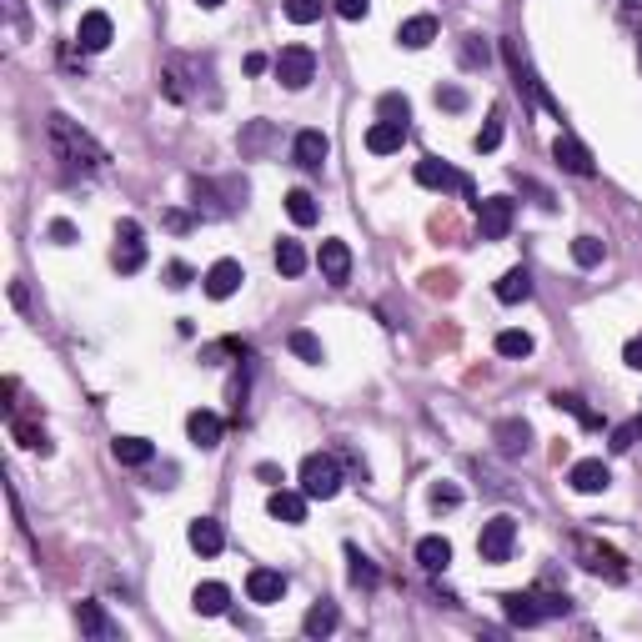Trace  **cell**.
<instances>
[{
    "mask_svg": "<svg viewBox=\"0 0 642 642\" xmlns=\"http://www.w3.org/2000/svg\"><path fill=\"white\" fill-rule=\"evenodd\" d=\"M46 136H51V151H56V161L66 166V176H96V171H106V146L96 141V136H86L71 116H61V111H51L46 116Z\"/></svg>",
    "mask_w": 642,
    "mask_h": 642,
    "instance_id": "1",
    "label": "cell"
},
{
    "mask_svg": "<svg viewBox=\"0 0 642 642\" xmlns=\"http://www.w3.org/2000/svg\"><path fill=\"white\" fill-rule=\"evenodd\" d=\"M572 557H577V567H582V572H592V577L627 582V557H622L617 547H607V542L587 537V532H577V537H572Z\"/></svg>",
    "mask_w": 642,
    "mask_h": 642,
    "instance_id": "2",
    "label": "cell"
},
{
    "mask_svg": "<svg viewBox=\"0 0 642 642\" xmlns=\"http://www.w3.org/2000/svg\"><path fill=\"white\" fill-rule=\"evenodd\" d=\"M301 492L311 497V502H332L337 492H342V462L332 457V452H311L306 462H301Z\"/></svg>",
    "mask_w": 642,
    "mask_h": 642,
    "instance_id": "3",
    "label": "cell"
},
{
    "mask_svg": "<svg viewBox=\"0 0 642 642\" xmlns=\"http://www.w3.org/2000/svg\"><path fill=\"white\" fill-rule=\"evenodd\" d=\"M276 81H281L286 91H306V86L316 81V56H311V46H281V56H276Z\"/></svg>",
    "mask_w": 642,
    "mask_h": 642,
    "instance_id": "4",
    "label": "cell"
},
{
    "mask_svg": "<svg viewBox=\"0 0 642 642\" xmlns=\"http://www.w3.org/2000/svg\"><path fill=\"white\" fill-rule=\"evenodd\" d=\"M512 547H517V522L512 517H492V522H482V537H477V552H482V562H512Z\"/></svg>",
    "mask_w": 642,
    "mask_h": 642,
    "instance_id": "5",
    "label": "cell"
},
{
    "mask_svg": "<svg viewBox=\"0 0 642 642\" xmlns=\"http://www.w3.org/2000/svg\"><path fill=\"white\" fill-rule=\"evenodd\" d=\"M512 216H517V201L512 196H482L477 201V231H482V241H502L512 231Z\"/></svg>",
    "mask_w": 642,
    "mask_h": 642,
    "instance_id": "6",
    "label": "cell"
},
{
    "mask_svg": "<svg viewBox=\"0 0 642 642\" xmlns=\"http://www.w3.org/2000/svg\"><path fill=\"white\" fill-rule=\"evenodd\" d=\"M417 186H427V191H457V196H472V181L457 171V166H447V161H437V156H427V161H417Z\"/></svg>",
    "mask_w": 642,
    "mask_h": 642,
    "instance_id": "7",
    "label": "cell"
},
{
    "mask_svg": "<svg viewBox=\"0 0 642 642\" xmlns=\"http://www.w3.org/2000/svg\"><path fill=\"white\" fill-rule=\"evenodd\" d=\"M111 261H116V271H126V276H136V271L146 266V241H141V221H131V216H126V221L116 226V256H111Z\"/></svg>",
    "mask_w": 642,
    "mask_h": 642,
    "instance_id": "8",
    "label": "cell"
},
{
    "mask_svg": "<svg viewBox=\"0 0 642 642\" xmlns=\"http://www.w3.org/2000/svg\"><path fill=\"white\" fill-rule=\"evenodd\" d=\"M327 156H332V141H327V131H296V141H291V161L301 166V171H321L327 166Z\"/></svg>",
    "mask_w": 642,
    "mask_h": 642,
    "instance_id": "9",
    "label": "cell"
},
{
    "mask_svg": "<svg viewBox=\"0 0 642 642\" xmlns=\"http://www.w3.org/2000/svg\"><path fill=\"white\" fill-rule=\"evenodd\" d=\"M552 161H557V166H562L567 176H582V181H587V176L597 171V166H592V151H587V146H582L577 136H567V131H562V136L552 141Z\"/></svg>",
    "mask_w": 642,
    "mask_h": 642,
    "instance_id": "10",
    "label": "cell"
},
{
    "mask_svg": "<svg viewBox=\"0 0 642 642\" xmlns=\"http://www.w3.org/2000/svg\"><path fill=\"white\" fill-rule=\"evenodd\" d=\"M241 281H246V271H241V261H231V256H221V261L201 276V286H206V296H211V301L236 296V291H241Z\"/></svg>",
    "mask_w": 642,
    "mask_h": 642,
    "instance_id": "11",
    "label": "cell"
},
{
    "mask_svg": "<svg viewBox=\"0 0 642 642\" xmlns=\"http://www.w3.org/2000/svg\"><path fill=\"white\" fill-rule=\"evenodd\" d=\"M567 482H572V492L597 497V492H607V487H612V472H607V462H602V457H582V462H572Z\"/></svg>",
    "mask_w": 642,
    "mask_h": 642,
    "instance_id": "12",
    "label": "cell"
},
{
    "mask_svg": "<svg viewBox=\"0 0 642 642\" xmlns=\"http://www.w3.org/2000/svg\"><path fill=\"white\" fill-rule=\"evenodd\" d=\"M497 602H502L507 622H517V627H537V622L547 617V602H542V592H502Z\"/></svg>",
    "mask_w": 642,
    "mask_h": 642,
    "instance_id": "13",
    "label": "cell"
},
{
    "mask_svg": "<svg viewBox=\"0 0 642 642\" xmlns=\"http://www.w3.org/2000/svg\"><path fill=\"white\" fill-rule=\"evenodd\" d=\"M316 266H321V276H327L332 286H347L352 281V246L347 241H321Z\"/></svg>",
    "mask_w": 642,
    "mask_h": 642,
    "instance_id": "14",
    "label": "cell"
},
{
    "mask_svg": "<svg viewBox=\"0 0 642 642\" xmlns=\"http://www.w3.org/2000/svg\"><path fill=\"white\" fill-rule=\"evenodd\" d=\"M111 36H116V26H111V16H106V11H86V16H81V26H76V46H81L86 56L106 51V46H111Z\"/></svg>",
    "mask_w": 642,
    "mask_h": 642,
    "instance_id": "15",
    "label": "cell"
},
{
    "mask_svg": "<svg viewBox=\"0 0 642 642\" xmlns=\"http://www.w3.org/2000/svg\"><path fill=\"white\" fill-rule=\"evenodd\" d=\"M246 597L261 602V607L281 602V597H286V572H276V567H251V572H246Z\"/></svg>",
    "mask_w": 642,
    "mask_h": 642,
    "instance_id": "16",
    "label": "cell"
},
{
    "mask_svg": "<svg viewBox=\"0 0 642 642\" xmlns=\"http://www.w3.org/2000/svg\"><path fill=\"white\" fill-rule=\"evenodd\" d=\"M306 502H311V497H306L301 487H296V492H291V487H276V492L266 497V512H271L276 522H286V527H301V522H306Z\"/></svg>",
    "mask_w": 642,
    "mask_h": 642,
    "instance_id": "17",
    "label": "cell"
},
{
    "mask_svg": "<svg viewBox=\"0 0 642 642\" xmlns=\"http://www.w3.org/2000/svg\"><path fill=\"white\" fill-rule=\"evenodd\" d=\"M492 442L502 447V457H527L532 452V427L522 417H507V422L492 427Z\"/></svg>",
    "mask_w": 642,
    "mask_h": 642,
    "instance_id": "18",
    "label": "cell"
},
{
    "mask_svg": "<svg viewBox=\"0 0 642 642\" xmlns=\"http://www.w3.org/2000/svg\"><path fill=\"white\" fill-rule=\"evenodd\" d=\"M76 627H81V637H96V642L121 637V627L101 612V602H76Z\"/></svg>",
    "mask_w": 642,
    "mask_h": 642,
    "instance_id": "19",
    "label": "cell"
},
{
    "mask_svg": "<svg viewBox=\"0 0 642 642\" xmlns=\"http://www.w3.org/2000/svg\"><path fill=\"white\" fill-rule=\"evenodd\" d=\"M407 136H412V126H402V121H377V126L367 131V151H372V156H392V151L407 146Z\"/></svg>",
    "mask_w": 642,
    "mask_h": 642,
    "instance_id": "20",
    "label": "cell"
},
{
    "mask_svg": "<svg viewBox=\"0 0 642 642\" xmlns=\"http://www.w3.org/2000/svg\"><path fill=\"white\" fill-rule=\"evenodd\" d=\"M186 542H191L201 557H216V552L226 547V532H221V522H216V517H196V522L186 527Z\"/></svg>",
    "mask_w": 642,
    "mask_h": 642,
    "instance_id": "21",
    "label": "cell"
},
{
    "mask_svg": "<svg viewBox=\"0 0 642 642\" xmlns=\"http://www.w3.org/2000/svg\"><path fill=\"white\" fill-rule=\"evenodd\" d=\"M397 41H402L407 51H427V46L437 41V16H407V21L397 26Z\"/></svg>",
    "mask_w": 642,
    "mask_h": 642,
    "instance_id": "22",
    "label": "cell"
},
{
    "mask_svg": "<svg viewBox=\"0 0 642 642\" xmlns=\"http://www.w3.org/2000/svg\"><path fill=\"white\" fill-rule=\"evenodd\" d=\"M186 437H191L201 452L221 447V417H216V412H206V407H201V412H191V417H186Z\"/></svg>",
    "mask_w": 642,
    "mask_h": 642,
    "instance_id": "23",
    "label": "cell"
},
{
    "mask_svg": "<svg viewBox=\"0 0 642 642\" xmlns=\"http://www.w3.org/2000/svg\"><path fill=\"white\" fill-rule=\"evenodd\" d=\"M337 622H342L337 602H311V607H306V617H301V632H306V637H332V632H337Z\"/></svg>",
    "mask_w": 642,
    "mask_h": 642,
    "instance_id": "24",
    "label": "cell"
},
{
    "mask_svg": "<svg viewBox=\"0 0 642 642\" xmlns=\"http://www.w3.org/2000/svg\"><path fill=\"white\" fill-rule=\"evenodd\" d=\"M191 607H196L201 617H221V612L231 607V587H226V582H201V587L191 592Z\"/></svg>",
    "mask_w": 642,
    "mask_h": 642,
    "instance_id": "25",
    "label": "cell"
},
{
    "mask_svg": "<svg viewBox=\"0 0 642 642\" xmlns=\"http://www.w3.org/2000/svg\"><path fill=\"white\" fill-rule=\"evenodd\" d=\"M236 146H241V156L251 161V156H261V151L276 146V126H271V121H251V126H241Z\"/></svg>",
    "mask_w": 642,
    "mask_h": 642,
    "instance_id": "26",
    "label": "cell"
},
{
    "mask_svg": "<svg viewBox=\"0 0 642 642\" xmlns=\"http://www.w3.org/2000/svg\"><path fill=\"white\" fill-rule=\"evenodd\" d=\"M527 296H532V271H527V266L502 271V281H497V301H502V306H517V301H527Z\"/></svg>",
    "mask_w": 642,
    "mask_h": 642,
    "instance_id": "27",
    "label": "cell"
},
{
    "mask_svg": "<svg viewBox=\"0 0 642 642\" xmlns=\"http://www.w3.org/2000/svg\"><path fill=\"white\" fill-rule=\"evenodd\" d=\"M111 452H116V462H121V467H146V462L156 457V447H151L146 437H116V442H111Z\"/></svg>",
    "mask_w": 642,
    "mask_h": 642,
    "instance_id": "28",
    "label": "cell"
},
{
    "mask_svg": "<svg viewBox=\"0 0 642 642\" xmlns=\"http://www.w3.org/2000/svg\"><path fill=\"white\" fill-rule=\"evenodd\" d=\"M417 562H422L427 572H447V567H452V542H447V537H422V542H417Z\"/></svg>",
    "mask_w": 642,
    "mask_h": 642,
    "instance_id": "29",
    "label": "cell"
},
{
    "mask_svg": "<svg viewBox=\"0 0 642 642\" xmlns=\"http://www.w3.org/2000/svg\"><path fill=\"white\" fill-rule=\"evenodd\" d=\"M552 407H557V412H572V417H577L582 427H592V432L602 427V412H592L587 397H577V392H552Z\"/></svg>",
    "mask_w": 642,
    "mask_h": 642,
    "instance_id": "30",
    "label": "cell"
},
{
    "mask_svg": "<svg viewBox=\"0 0 642 642\" xmlns=\"http://www.w3.org/2000/svg\"><path fill=\"white\" fill-rule=\"evenodd\" d=\"M347 577H352V587H377L382 582V572H377V562L367 557V552H357V547H347Z\"/></svg>",
    "mask_w": 642,
    "mask_h": 642,
    "instance_id": "31",
    "label": "cell"
},
{
    "mask_svg": "<svg viewBox=\"0 0 642 642\" xmlns=\"http://www.w3.org/2000/svg\"><path fill=\"white\" fill-rule=\"evenodd\" d=\"M286 216L296 221V226H316V216H321V206H316V196L311 191H286Z\"/></svg>",
    "mask_w": 642,
    "mask_h": 642,
    "instance_id": "32",
    "label": "cell"
},
{
    "mask_svg": "<svg viewBox=\"0 0 642 642\" xmlns=\"http://www.w3.org/2000/svg\"><path fill=\"white\" fill-rule=\"evenodd\" d=\"M276 271H281V276H301V271H306L301 241H276Z\"/></svg>",
    "mask_w": 642,
    "mask_h": 642,
    "instance_id": "33",
    "label": "cell"
},
{
    "mask_svg": "<svg viewBox=\"0 0 642 642\" xmlns=\"http://www.w3.org/2000/svg\"><path fill=\"white\" fill-rule=\"evenodd\" d=\"M602 256H607V241L602 236H577L572 241V261L577 266H602Z\"/></svg>",
    "mask_w": 642,
    "mask_h": 642,
    "instance_id": "34",
    "label": "cell"
},
{
    "mask_svg": "<svg viewBox=\"0 0 642 642\" xmlns=\"http://www.w3.org/2000/svg\"><path fill=\"white\" fill-rule=\"evenodd\" d=\"M11 437H16L21 447H31V452H41V457L51 452V437H46L41 427H31V422H21V417H11Z\"/></svg>",
    "mask_w": 642,
    "mask_h": 642,
    "instance_id": "35",
    "label": "cell"
},
{
    "mask_svg": "<svg viewBox=\"0 0 642 642\" xmlns=\"http://www.w3.org/2000/svg\"><path fill=\"white\" fill-rule=\"evenodd\" d=\"M286 347H291L301 362H311V367H316V362H327V347H321L311 332H291V337H286Z\"/></svg>",
    "mask_w": 642,
    "mask_h": 642,
    "instance_id": "36",
    "label": "cell"
},
{
    "mask_svg": "<svg viewBox=\"0 0 642 642\" xmlns=\"http://www.w3.org/2000/svg\"><path fill=\"white\" fill-rule=\"evenodd\" d=\"M497 357H532V337L517 332V327L497 332Z\"/></svg>",
    "mask_w": 642,
    "mask_h": 642,
    "instance_id": "37",
    "label": "cell"
},
{
    "mask_svg": "<svg viewBox=\"0 0 642 642\" xmlns=\"http://www.w3.org/2000/svg\"><path fill=\"white\" fill-rule=\"evenodd\" d=\"M281 11L291 26H311V21H321V0H281Z\"/></svg>",
    "mask_w": 642,
    "mask_h": 642,
    "instance_id": "38",
    "label": "cell"
},
{
    "mask_svg": "<svg viewBox=\"0 0 642 642\" xmlns=\"http://www.w3.org/2000/svg\"><path fill=\"white\" fill-rule=\"evenodd\" d=\"M637 442H642V417H632V422L612 427V442H607V447H612V452H632Z\"/></svg>",
    "mask_w": 642,
    "mask_h": 642,
    "instance_id": "39",
    "label": "cell"
},
{
    "mask_svg": "<svg viewBox=\"0 0 642 642\" xmlns=\"http://www.w3.org/2000/svg\"><path fill=\"white\" fill-rule=\"evenodd\" d=\"M487 61H492L487 41H482V36H462V66H467V71H477V66H487Z\"/></svg>",
    "mask_w": 642,
    "mask_h": 642,
    "instance_id": "40",
    "label": "cell"
},
{
    "mask_svg": "<svg viewBox=\"0 0 642 642\" xmlns=\"http://www.w3.org/2000/svg\"><path fill=\"white\" fill-rule=\"evenodd\" d=\"M377 111H382V121H402V126L412 121V106H407V96H397V91H387Z\"/></svg>",
    "mask_w": 642,
    "mask_h": 642,
    "instance_id": "41",
    "label": "cell"
},
{
    "mask_svg": "<svg viewBox=\"0 0 642 642\" xmlns=\"http://www.w3.org/2000/svg\"><path fill=\"white\" fill-rule=\"evenodd\" d=\"M472 146H477V151H497V146H502V111H492V116H487V126L477 131V141H472Z\"/></svg>",
    "mask_w": 642,
    "mask_h": 642,
    "instance_id": "42",
    "label": "cell"
},
{
    "mask_svg": "<svg viewBox=\"0 0 642 642\" xmlns=\"http://www.w3.org/2000/svg\"><path fill=\"white\" fill-rule=\"evenodd\" d=\"M437 106L442 111H467V91L462 86H437Z\"/></svg>",
    "mask_w": 642,
    "mask_h": 642,
    "instance_id": "43",
    "label": "cell"
},
{
    "mask_svg": "<svg viewBox=\"0 0 642 642\" xmlns=\"http://www.w3.org/2000/svg\"><path fill=\"white\" fill-rule=\"evenodd\" d=\"M337 16L342 21H367L372 16V0H337Z\"/></svg>",
    "mask_w": 642,
    "mask_h": 642,
    "instance_id": "44",
    "label": "cell"
},
{
    "mask_svg": "<svg viewBox=\"0 0 642 642\" xmlns=\"http://www.w3.org/2000/svg\"><path fill=\"white\" fill-rule=\"evenodd\" d=\"M191 276H196V271H191L186 261H171V266H166V286H171V291H186Z\"/></svg>",
    "mask_w": 642,
    "mask_h": 642,
    "instance_id": "45",
    "label": "cell"
},
{
    "mask_svg": "<svg viewBox=\"0 0 642 642\" xmlns=\"http://www.w3.org/2000/svg\"><path fill=\"white\" fill-rule=\"evenodd\" d=\"M432 507H437V512H442V507H462V492L437 482V487H432Z\"/></svg>",
    "mask_w": 642,
    "mask_h": 642,
    "instance_id": "46",
    "label": "cell"
},
{
    "mask_svg": "<svg viewBox=\"0 0 642 642\" xmlns=\"http://www.w3.org/2000/svg\"><path fill=\"white\" fill-rule=\"evenodd\" d=\"M622 362H627L632 372H642V332H637V337H627V347H622Z\"/></svg>",
    "mask_w": 642,
    "mask_h": 642,
    "instance_id": "47",
    "label": "cell"
},
{
    "mask_svg": "<svg viewBox=\"0 0 642 642\" xmlns=\"http://www.w3.org/2000/svg\"><path fill=\"white\" fill-rule=\"evenodd\" d=\"M51 241L56 246H76V226L71 221H51Z\"/></svg>",
    "mask_w": 642,
    "mask_h": 642,
    "instance_id": "48",
    "label": "cell"
},
{
    "mask_svg": "<svg viewBox=\"0 0 642 642\" xmlns=\"http://www.w3.org/2000/svg\"><path fill=\"white\" fill-rule=\"evenodd\" d=\"M256 477H261V482H271V487H281V472H276L271 462H261V467H256Z\"/></svg>",
    "mask_w": 642,
    "mask_h": 642,
    "instance_id": "49",
    "label": "cell"
},
{
    "mask_svg": "<svg viewBox=\"0 0 642 642\" xmlns=\"http://www.w3.org/2000/svg\"><path fill=\"white\" fill-rule=\"evenodd\" d=\"M196 6H201V11H221V6H226V0H196Z\"/></svg>",
    "mask_w": 642,
    "mask_h": 642,
    "instance_id": "50",
    "label": "cell"
},
{
    "mask_svg": "<svg viewBox=\"0 0 642 642\" xmlns=\"http://www.w3.org/2000/svg\"><path fill=\"white\" fill-rule=\"evenodd\" d=\"M627 6H642V0H627Z\"/></svg>",
    "mask_w": 642,
    "mask_h": 642,
    "instance_id": "51",
    "label": "cell"
},
{
    "mask_svg": "<svg viewBox=\"0 0 642 642\" xmlns=\"http://www.w3.org/2000/svg\"><path fill=\"white\" fill-rule=\"evenodd\" d=\"M51 6H61V0H51Z\"/></svg>",
    "mask_w": 642,
    "mask_h": 642,
    "instance_id": "52",
    "label": "cell"
}]
</instances>
